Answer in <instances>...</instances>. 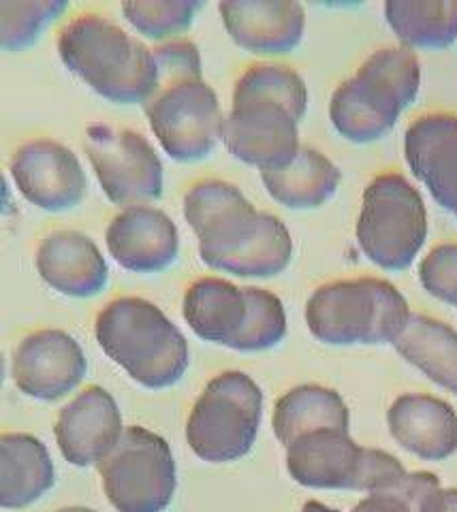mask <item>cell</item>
<instances>
[{"instance_id": "11", "label": "cell", "mask_w": 457, "mask_h": 512, "mask_svg": "<svg viewBox=\"0 0 457 512\" xmlns=\"http://www.w3.org/2000/svg\"><path fill=\"white\" fill-rule=\"evenodd\" d=\"M9 171L22 195L41 210L62 212L84 199L86 173L80 158L56 139L22 143L9 160Z\"/></svg>"}, {"instance_id": "18", "label": "cell", "mask_w": 457, "mask_h": 512, "mask_svg": "<svg viewBox=\"0 0 457 512\" xmlns=\"http://www.w3.org/2000/svg\"><path fill=\"white\" fill-rule=\"evenodd\" d=\"M391 438L425 461H443L457 451V412L445 399L404 393L387 410Z\"/></svg>"}, {"instance_id": "8", "label": "cell", "mask_w": 457, "mask_h": 512, "mask_svg": "<svg viewBox=\"0 0 457 512\" xmlns=\"http://www.w3.org/2000/svg\"><path fill=\"white\" fill-rule=\"evenodd\" d=\"M84 150L109 201L148 205L163 195V163L146 135L133 128L92 122Z\"/></svg>"}, {"instance_id": "29", "label": "cell", "mask_w": 457, "mask_h": 512, "mask_svg": "<svg viewBox=\"0 0 457 512\" xmlns=\"http://www.w3.org/2000/svg\"><path fill=\"white\" fill-rule=\"evenodd\" d=\"M329 118H332L334 128L342 137L355 143L381 139L396 126L364 103L349 79L334 90L332 101H329Z\"/></svg>"}, {"instance_id": "31", "label": "cell", "mask_w": 457, "mask_h": 512, "mask_svg": "<svg viewBox=\"0 0 457 512\" xmlns=\"http://www.w3.org/2000/svg\"><path fill=\"white\" fill-rule=\"evenodd\" d=\"M199 7L197 0H129L122 3V13L141 35L165 39L191 26Z\"/></svg>"}, {"instance_id": "26", "label": "cell", "mask_w": 457, "mask_h": 512, "mask_svg": "<svg viewBox=\"0 0 457 512\" xmlns=\"http://www.w3.org/2000/svg\"><path fill=\"white\" fill-rule=\"evenodd\" d=\"M293 256V237L278 216L263 212L257 233L220 261L216 269L242 278H270L285 271Z\"/></svg>"}, {"instance_id": "35", "label": "cell", "mask_w": 457, "mask_h": 512, "mask_svg": "<svg viewBox=\"0 0 457 512\" xmlns=\"http://www.w3.org/2000/svg\"><path fill=\"white\" fill-rule=\"evenodd\" d=\"M351 512H415L398 493H370Z\"/></svg>"}, {"instance_id": "38", "label": "cell", "mask_w": 457, "mask_h": 512, "mask_svg": "<svg viewBox=\"0 0 457 512\" xmlns=\"http://www.w3.org/2000/svg\"><path fill=\"white\" fill-rule=\"evenodd\" d=\"M58 512H97V510L86 508V506H69V508H60Z\"/></svg>"}, {"instance_id": "22", "label": "cell", "mask_w": 457, "mask_h": 512, "mask_svg": "<svg viewBox=\"0 0 457 512\" xmlns=\"http://www.w3.org/2000/svg\"><path fill=\"white\" fill-rule=\"evenodd\" d=\"M351 412L334 389L323 384H299L282 395L272 416V427L278 442L289 446L297 438L319 429L349 431Z\"/></svg>"}, {"instance_id": "12", "label": "cell", "mask_w": 457, "mask_h": 512, "mask_svg": "<svg viewBox=\"0 0 457 512\" xmlns=\"http://www.w3.org/2000/svg\"><path fill=\"white\" fill-rule=\"evenodd\" d=\"M88 372L86 355L71 333L39 329L15 346L11 376L24 395L54 402L65 397Z\"/></svg>"}, {"instance_id": "5", "label": "cell", "mask_w": 457, "mask_h": 512, "mask_svg": "<svg viewBox=\"0 0 457 512\" xmlns=\"http://www.w3.org/2000/svg\"><path fill=\"white\" fill-rule=\"evenodd\" d=\"M357 244L389 271L411 267L428 239V210L419 190L402 173H381L366 186L357 218Z\"/></svg>"}, {"instance_id": "36", "label": "cell", "mask_w": 457, "mask_h": 512, "mask_svg": "<svg viewBox=\"0 0 457 512\" xmlns=\"http://www.w3.org/2000/svg\"><path fill=\"white\" fill-rule=\"evenodd\" d=\"M417 512H457V489H436L425 498Z\"/></svg>"}, {"instance_id": "19", "label": "cell", "mask_w": 457, "mask_h": 512, "mask_svg": "<svg viewBox=\"0 0 457 512\" xmlns=\"http://www.w3.org/2000/svg\"><path fill=\"white\" fill-rule=\"evenodd\" d=\"M361 455L349 431L319 429L287 446V470L302 487L355 491Z\"/></svg>"}, {"instance_id": "37", "label": "cell", "mask_w": 457, "mask_h": 512, "mask_svg": "<svg viewBox=\"0 0 457 512\" xmlns=\"http://www.w3.org/2000/svg\"><path fill=\"white\" fill-rule=\"evenodd\" d=\"M299 512H340V510L329 508V506H325V504H321V502H314V500H312V502H306Z\"/></svg>"}, {"instance_id": "34", "label": "cell", "mask_w": 457, "mask_h": 512, "mask_svg": "<svg viewBox=\"0 0 457 512\" xmlns=\"http://www.w3.org/2000/svg\"><path fill=\"white\" fill-rule=\"evenodd\" d=\"M408 472L398 457L381 448L364 446L355 491L364 493H393L402 487Z\"/></svg>"}, {"instance_id": "3", "label": "cell", "mask_w": 457, "mask_h": 512, "mask_svg": "<svg viewBox=\"0 0 457 512\" xmlns=\"http://www.w3.org/2000/svg\"><path fill=\"white\" fill-rule=\"evenodd\" d=\"M413 312L396 286L381 278L336 280L319 286L306 303V325L323 344H393Z\"/></svg>"}, {"instance_id": "20", "label": "cell", "mask_w": 457, "mask_h": 512, "mask_svg": "<svg viewBox=\"0 0 457 512\" xmlns=\"http://www.w3.org/2000/svg\"><path fill=\"white\" fill-rule=\"evenodd\" d=\"M182 314L201 340L231 348L248 320V297L233 282L206 276L186 288Z\"/></svg>"}, {"instance_id": "15", "label": "cell", "mask_w": 457, "mask_h": 512, "mask_svg": "<svg viewBox=\"0 0 457 512\" xmlns=\"http://www.w3.org/2000/svg\"><path fill=\"white\" fill-rule=\"evenodd\" d=\"M404 156L438 205L457 216V116L425 114L406 128Z\"/></svg>"}, {"instance_id": "2", "label": "cell", "mask_w": 457, "mask_h": 512, "mask_svg": "<svg viewBox=\"0 0 457 512\" xmlns=\"http://www.w3.org/2000/svg\"><path fill=\"white\" fill-rule=\"evenodd\" d=\"M94 335L105 355L148 389L173 387L191 365L184 333L148 299L109 301L97 316Z\"/></svg>"}, {"instance_id": "17", "label": "cell", "mask_w": 457, "mask_h": 512, "mask_svg": "<svg viewBox=\"0 0 457 512\" xmlns=\"http://www.w3.org/2000/svg\"><path fill=\"white\" fill-rule=\"evenodd\" d=\"M35 265L39 276L67 297L99 295L109 280L103 252L86 233L75 229L45 235L37 248Z\"/></svg>"}, {"instance_id": "25", "label": "cell", "mask_w": 457, "mask_h": 512, "mask_svg": "<svg viewBox=\"0 0 457 512\" xmlns=\"http://www.w3.org/2000/svg\"><path fill=\"white\" fill-rule=\"evenodd\" d=\"M385 18L411 50H440L457 39V0H387Z\"/></svg>"}, {"instance_id": "33", "label": "cell", "mask_w": 457, "mask_h": 512, "mask_svg": "<svg viewBox=\"0 0 457 512\" xmlns=\"http://www.w3.org/2000/svg\"><path fill=\"white\" fill-rule=\"evenodd\" d=\"M156 67H159V88L184 79H203L201 52L195 41L180 37L154 47Z\"/></svg>"}, {"instance_id": "13", "label": "cell", "mask_w": 457, "mask_h": 512, "mask_svg": "<svg viewBox=\"0 0 457 512\" xmlns=\"http://www.w3.org/2000/svg\"><path fill=\"white\" fill-rule=\"evenodd\" d=\"M122 414L114 395L92 384L58 412L54 436L62 457L77 468L99 466L118 446Z\"/></svg>"}, {"instance_id": "4", "label": "cell", "mask_w": 457, "mask_h": 512, "mask_svg": "<svg viewBox=\"0 0 457 512\" xmlns=\"http://www.w3.org/2000/svg\"><path fill=\"white\" fill-rule=\"evenodd\" d=\"M263 391L248 374L231 370L214 376L188 414L186 442L208 463L242 459L257 442Z\"/></svg>"}, {"instance_id": "6", "label": "cell", "mask_w": 457, "mask_h": 512, "mask_svg": "<svg viewBox=\"0 0 457 512\" xmlns=\"http://www.w3.org/2000/svg\"><path fill=\"white\" fill-rule=\"evenodd\" d=\"M97 468L107 500L118 512H163L176 495V459L167 440L146 427H126Z\"/></svg>"}, {"instance_id": "27", "label": "cell", "mask_w": 457, "mask_h": 512, "mask_svg": "<svg viewBox=\"0 0 457 512\" xmlns=\"http://www.w3.org/2000/svg\"><path fill=\"white\" fill-rule=\"evenodd\" d=\"M248 96H261L285 105L291 114L302 120L308 109V88L295 69L287 64L259 62L238 77L233 88V99H248Z\"/></svg>"}, {"instance_id": "9", "label": "cell", "mask_w": 457, "mask_h": 512, "mask_svg": "<svg viewBox=\"0 0 457 512\" xmlns=\"http://www.w3.org/2000/svg\"><path fill=\"white\" fill-rule=\"evenodd\" d=\"M184 218L199 239L201 261L214 267L257 233L263 212L225 180H199L184 195Z\"/></svg>"}, {"instance_id": "32", "label": "cell", "mask_w": 457, "mask_h": 512, "mask_svg": "<svg viewBox=\"0 0 457 512\" xmlns=\"http://www.w3.org/2000/svg\"><path fill=\"white\" fill-rule=\"evenodd\" d=\"M421 286L457 308V244H438L419 265Z\"/></svg>"}, {"instance_id": "28", "label": "cell", "mask_w": 457, "mask_h": 512, "mask_svg": "<svg viewBox=\"0 0 457 512\" xmlns=\"http://www.w3.org/2000/svg\"><path fill=\"white\" fill-rule=\"evenodd\" d=\"M244 291L248 297V320L231 348L257 352L280 344L287 335L285 303L267 288L244 286Z\"/></svg>"}, {"instance_id": "30", "label": "cell", "mask_w": 457, "mask_h": 512, "mask_svg": "<svg viewBox=\"0 0 457 512\" xmlns=\"http://www.w3.org/2000/svg\"><path fill=\"white\" fill-rule=\"evenodd\" d=\"M65 9V0H3L0 3L3 47L5 50H24Z\"/></svg>"}, {"instance_id": "24", "label": "cell", "mask_w": 457, "mask_h": 512, "mask_svg": "<svg viewBox=\"0 0 457 512\" xmlns=\"http://www.w3.org/2000/svg\"><path fill=\"white\" fill-rule=\"evenodd\" d=\"M393 348L438 387L457 395V331L451 325L432 316L413 314Z\"/></svg>"}, {"instance_id": "16", "label": "cell", "mask_w": 457, "mask_h": 512, "mask_svg": "<svg viewBox=\"0 0 457 512\" xmlns=\"http://www.w3.org/2000/svg\"><path fill=\"white\" fill-rule=\"evenodd\" d=\"M220 18L231 39L257 54H285L306 30V9L295 0H223Z\"/></svg>"}, {"instance_id": "21", "label": "cell", "mask_w": 457, "mask_h": 512, "mask_svg": "<svg viewBox=\"0 0 457 512\" xmlns=\"http://www.w3.org/2000/svg\"><path fill=\"white\" fill-rule=\"evenodd\" d=\"M56 483V468L47 446L30 434L11 431L0 440V504L26 508L41 500Z\"/></svg>"}, {"instance_id": "7", "label": "cell", "mask_w": 457, "mask_h": 512, "mask_svg": "<svg viewBox=\"0 0 457 512\" xmlns=\"http://www.w3.org/2000/svg\"><path fill=\"white\" fill-rule=\"evenodd\" d=\"M152 133L176 160H199L223 139L225 114L206 79H184L156 88L144 105Z\"/></svg>"}, {"instance_id": "1", "label": "cell", "mask_w": 457, "mask_h": 512, "mask_svg": "<svg viewBox=\"0 0 457 512\" xmlns=\"http://www.w3.org/2000/svg\"><path fill=\"white\" fill-rule=\"evenodd\" d=\"M58 54L75 75L114 103H148L159 88L154 50L99 13H82L58 35Z\"/></svg>"}, {"instance_id": "14", "label": "cell", "mask_w": 457, "mask_h": 512, "mask_svg": "<svg viewBox=\"0 0 457 512\" xmlns=\"http://www.w3.org/2000/svg\"><path fill=\"white\" fill-rule=\"evenodd\" d=\"M107 250L129 271L156 274L178 259L180 233L169 214L154 205H131L109 220Z\"/></svg>"}, {"instance_id": "23", "label": "cell", "mask_w": 457, "mask_h": 512, "mask_svg": "<svg viewBox=\"0 0 457 512\" xmlns=\"http://www.w3.org/2000/svg\"><path fill=\"white\" fill-rule=\"evenodd\" d=\"M261 180L272 199L291 210L319 207L336 195L342 173L323 152L302 146L287 167L261 171Z\"/></svg>"}, {"instance_id": "10", "label": "cell", "mask_w": 457, "mask_h": 512, "mask_svg": "<svg viewBox=\"0 0 457 512\" xmlns=\"http://www.w3.org/2000/svg\"><path fill=\"white\" fill-rule=\"evenodd\" d=\"M223 141L235 158L261 171L291 165L302 150L299 120L285 105L261 96L233 99L223 124Z\"/></svg>"}]
</instances>
